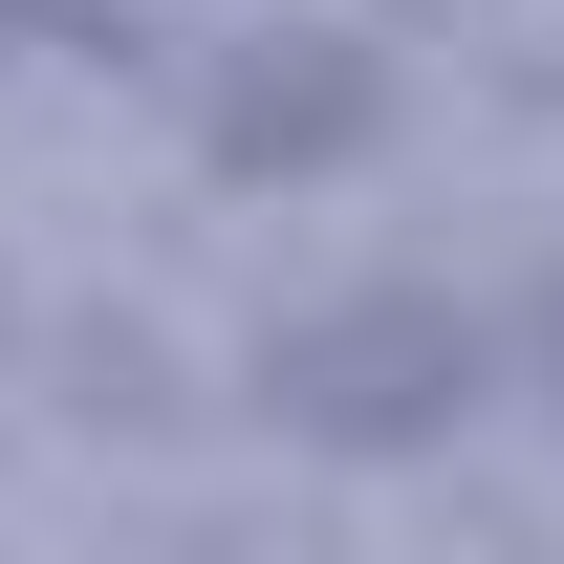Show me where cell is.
<instances>
[{
    "label": "cell",
    "instance_id": "cell-2",
    "mask_svg": "<svg viewBox=\"0 0 564 564\" xmlns=\"http://www.w3.org/2000/svg\"><path fill=\"white\" fill-rule=\"evenodd\" d=\"M543 391H564V282H543Z\"/></svg>",
    "mask_w": 564,
    "mask_h": 564
},
{
    "label": "cell",
    "instance_id": "cell-1",
    "mask_svg": "<svg viewBox=\"0 0 564 564\" xmlns=\"http://www.w3.org/2000/svg\"><path fill=\"white\" fill-rule=\"evenodd\" d=\"M261 391H282V434H326V456H413V434H456L499 391V326L434 304V282H369V304H326V326H282Z\"/></svg>",
    "mask_w": 564,
    "mask_h": 564
}]
</instances>
